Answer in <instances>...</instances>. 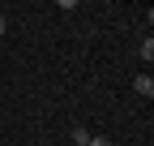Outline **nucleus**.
Masks as SVG:
<instances>
[{"label": "nucleus", "mask_w": 154, "mask_h": 146, "mask_svg": "<svg viewBox=\"0 0 154 146\" xmlns=\"http://www.w3.org/2000/svg\"><path fill=\"white\" fill-rule=\"evenodd\" d=\"M133 90H137L141 99H150V95H154V78H150V73H141V78L133 82Z\"/></svg>", "instance_id": "obj_1"}, {"label": "nucleus", "mask_w": 154, "mask_h": 146, "mask_svg": "<svg viewBox=\"0 0 154 146\" xmlns=\"http://www.w3.org/2000/svg\"><path fill=\"white\" fill-rule=\"evenodd\" d=\"M90 142V129H82V125H73V146H86Z\"/></svg>", "instance_id": "obj_2"}, {"label": "nucleus", "mask_w": 154, "mask_h": 146, "mask_svg": "<svg viewBox=\"0 0 154 146\" xmlns=\"http://www.w3.org/2000/svg\"><path fill=\"white\" fill-rule=\"evenodd\" d=\"M141 60H146V65L154 60V39H141Z\"/></svg>", "instance_id": "obj_3"}, {"label": "nucleus", "mask_w": 154, "mask_h": 146, "mask_svg": "<svg viewBox=\"0 0 154 146\" xmlns=\"http://www.w3.org/2000/svg\"><path fill=\"white\" fill-rule=\"evenodd\" d=\"M86 146H111V142H107V138H94V133H90V142H86Z\"/></svg>", "instance_id": "obj_4"}, {"label": "nucleus", "mask_w": 154, "mask_h": 146, "mask_svg": "<svg viewBox=\"0 0 154 146\" xmlns=\"http://www.w3.org/2000/svg\"><path fill=\"white\" fill-rule=\"evenodd\" d=\"M0 34H5V17H0Z\"/></svg>", "instance_id": "obj_5"}]
</instances>
